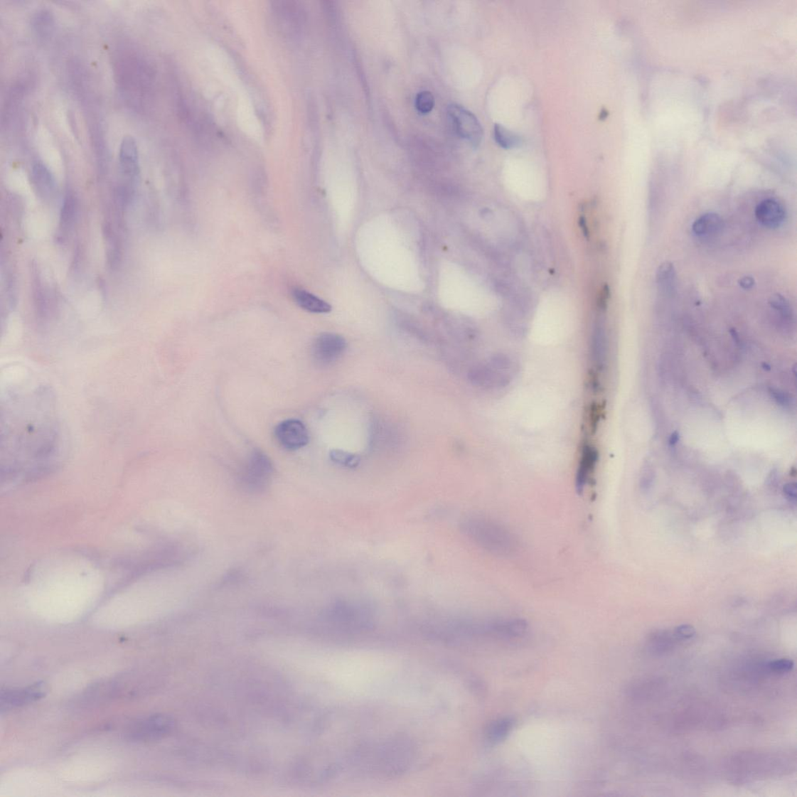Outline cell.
<instances>
[{
  "instance_id": "8992f818",
  "label": "cell",
  "mask_w": 797,
  "mask_h": 797,
  "mask_svg": "<svg viewBox=\"0 0 797 797\" xmlns=\"http://www.w3.org/2000/svg\"><path fill=\"white\" fill-rule=\"evenodd\" d=\"M278 26L291 38H298L305 27L306 12L299 2L278 1L272 6Z\"/></svg>"
},
{
  "instance_id": "7402d4cb",
  "label": "cell",
  "mask_w": 797,
  "mask_h": 797,
  "mask_svg": "<svg viewBox=\"0 0 797 797\" xmlns=\"http://www.w3.org/2000/svg\"><path fill=\"white\" fill-rule=\"evenodd\" d=\"M78 203L75 196L68 193L65 195L60 215L61 228L64 232H68L73 228L77 220Z\"/></svg>"
},
{
  "instance_id": "30bf717a",
  "label": "cell",
  "mask_w": 797,
  "mask_h": 797,
  "mask_svg": "<svg viewBox=\"0 0 797 797\" xmlns=\"http://www.w3.org/2000/svg\"><path fill=\"white\" fill-rule=\"evenodd\" d=\"M46 692L47 688L43 682L26 688L2 689L0 695V710L3 713L20 708L21 706L41 700L45 697Z\"/></svg>"
},
{
  "instance_id": "3957f363",
  "label": "cell",
  "mask_w": 797,
  "mask_h": 797,
  "mask_svg": "<svg viewBox=\"0 0 797 797\" xmlns=\"http://www.w3.org/2000/svg\"><path fill=\"white\" fill-rule=\"evenodd\" d=\"M461 529L475 545L492 555L508 557L516 552L518 541L513 533L489 518L467 517L462 523Z\"/></svg>"
},
{
  "instance_id": "cb8c5ba5",
  "label": "cell",
  "mask_w": 797,
  "mask_h": 797,
  "mask_svg": "<svg viewBox=\"0 0 797 797\" xmlns=\"http://www.w3.org/2000/svg\"><path fill=\"white\" fill-rule=\"evenodd\" d=\"M330 456L334 463L349 467H355L360 463V457L358 456L347 453V451L340 449L331 451Z\"/></svg>"
},
{
  "instance_id": "44dd1931",
  "label": "cell",
  "mask_w": 797,
  "mask_h": 797,
  "mask_svg": "<svg viewBox=\"0 0 797 797\" xmlns=\"http://www.w3.org/2000/svg\"><path fill=\"white\" fill-rule=\"evenodd\" d=\"M515 721L511 717L499 718L493 721L487 729V737L493 744L501 743L512 732Z\"/></svg>"
},
{
  "instance_id": "f546056e",
  "label": "cell",
  "mask_w": 797,
  "mask_h": 797,
  "mask_svg": "<svg viewBox=\"0 0 797 797\" xmlns=\"http://www.w3.org/2000/svg\"><path fill=\"white\" fill-rule=\"evenodd\" d=\"M739 286L744 290L751 289L754 285V278L751 277H744L739 282Z\"/></svg>"
},
{
  "instance_id": "9c48e42d",
  "label": "cell",
  "mask_w": 797,
  "mask_h": 797,
  "mask_svg": "<svg viewBox=\"0 0 797 797\" xmlns=\"http://www.w3.org/2000/svg\"><path fill=\"white\" fill-rule=\"evenodd\" d=\"M348 342L342 336L324 333L317 336L311 346V355L319 365H330L346 352Z\"/></svg>"
},
{
  "instance_id": "d4e9b609",
  "label": "cell",
  "mask_w": 797,
  "mask_h": 797,
  "mask_svg": "<svg viewBox=\"0 0 797 797\" xmlns=\"http://www.w3.org/2000/svg\"><path fill=\"white\" fill-rule=\"evenodd\" d=\"M772 309L779 312L784 319H791L793 316L792 308L790 303L783 295L777 294L771 296L769 300Z\"/></svg>"
},
{
  "instance_id": "5bb4252c",
  "label": "cell",
  "mask_w": 797,
  "mask_h": 797,
  "mask_svg": "<svg viewBox=\"0 0 797 797\" xmlns=\"http://www.w3.org/2000/svg\"><path fill=\"white\" fill-rule=\"evenodd\" d=\"M597 459L598 454L594 448L586 446L583 449L576 475V488L579 494L584 492L588 486L595 471Z\"/></svg>"
},
{
  "instance_id": "ffe728a7",
  "label": "cell",
  "mask_w": 797,
  "mask_h": 797,
  "mask_svg": "<svg viewBox=\"0 0 797 797\" xmlns=\"http://www.w3.org/2000/svg\"><path fill=\"white\" fill-rule=\"evenodd\" d=\"M722 226V220L717 213H706L697 218L693 225V232L700 237L710 236L717 233Z\"/></svg>"
},
{
  "instance_id": "603a6c76",
  "label": "cell",
  "mask_w": 797,
  "mask_h": 797,
  "mask_svg": "<svg viewBox=\"0 0 797 797\" xmlns=\"http://www.w3.org/2000/svg\"><path fill=\"white\" fill-rule=\"evenodd\" d=\"M494 137L496 143L504 149H511V148L519 146L521 143V139L519 136L502 125L496 124L495 126Z\"/></svg>"
},
{
  "instance_id": "e0dca14e",
  "label": "cell",
  "mask_w": 797,
  "mask_h": 797,
  "mask_svg": "<svg viewBox=\"0 0 797 797\" xmlns=\"http://www.w3.org/2000/svg\"><path fill=\"white\" fill-rule=\"evenodd\" d=\"M292 297L296 304L312 314H328L332 309L331 305L316 297L306 290L295 289L292 291Z\"/></svg>"
},
{
  "instance_id": "4316f807",
  "label": "cell",
  "mask_w": 797,
  "mask_h": 797,
  "mask_svg": "<svg viewBox=\"0 0 797 797\" xmlns=\"http://www.w3.org/2000/svg\"><path fill=\"white\" fill-rule=\"evenodd\" d=\"M794 668V663L790 659H779L772 661L769 664V668L776 673H787L791 671Z\"/></svg>"
},
{
  "instance_id": "484cf974",
  "label": "cell",
  "mask_w": 797,
  "mask_h": 797,
  "mask_svg": "<svg viewBox=\"0 0 797 797\" xmlns=\"http://www.w3.org/2000/svg\"><path fill=\"white\" fill-rule=\"evenodd\" d=\"M415 106L418 112L423 114L429 113L434 106V97L433 95L429 92H427V90L418 93L416 97Z\"/></svg>"
},
{
  "instance_id": "ba28073f",
  "label": "cell",
  "mask_w": 797,
  "mask_h": 797,
  "mask_svg": "<svg viewBox=\"0 0 797 797\" xmlns=\"http://www.w3.org/2000/svg\"><path fill=\"white\" fill-rule=\"evenodd\" d=\"M448 117L456 134L473 146H478L483 138V129L474 114L464 107L451 105L448 108Z\"/></svg>"
},
{
  "instance_id": "2e32d148",
  "label": "cell",
  "mask_w": 797,
  "mask_h": 797,
  "mask_svg": "<svg viewBox=\"0 0 797 797\" xmlns=\"http://www.w3.org/2000/svg\"><path fill=\"white\" fill-rule=\"evenodd\" d=\"M591 351L596 367L599 370L604 369L607 359L608 342L604 324L602 322H599L595 326L592 336Z\"/></svg>"
},
{
  "instance_id": "7a4b0ae2",
  "label": "cell",
  "mask_w": 797,
  "mask_h": 797,
  "mask_svg": "<svg viewBox=\"0 0 797 797\" xmlns=\"http://www.w3.org/2000/svg\"><path fill=\"white\" fill-rule=\"evenodd\" d=\"M114 76L130 107L141 111L150 105L155 89V71L142 54L131 49L121 53L114 65Z\"/></svg>"
},
{
  "instance_id": "f1b7e54d",
  "label": "cell",
  "mask_w": 797,
  "mask_h": 797,
  "mask_svg": "<svg viewBox=\"0 0 797 797\" xmlns=\"http://www.w3.org/2000/svg\"><path fill=\"white\" fill-rule=\"evenodd\" d=\"M784 493H785L786 496L788 499L792 501V502H795V501L796 499V484L795 483H787L786 486L784 487Z\"/></svg>"
},
{
  "instance_id": "4fadbf2b",
  "label": "cell",
  "mask_w": 797,
  "mask_h": 797,
  "mask_svg": "<svg viewBox=\"0 0 797 797\" xmlns=\"http://www.w3.org/2000/svg\"><path fill=\"white\" fill-rule=\"evenodd\" d=\"M755 217L763 226L777 228L783 224L786 210L783 205L774 199H767L755 208Z\"/></svg>"
},
{
  "instance_id": "5b68a950",
  "label": "cell",
  "mask_w": 797,
  "mask_h": 797,
  "mask_svg": "<svg viewBox=\"0 0 797 797\" xmlns=\"http://www.w3.org/2000/svg\"><path fill=\"white\" fill-rule=\"evenodd\" d=\"M274 474V466L270 459L262 451L254 450L245 463L240 472V482L245 489L260 493L269 486Z\"/></svg>"
},
{
  "instance_id": "7c38bea8",
  "label": "cell",
  "mask_w": 797,
  "mask_h": 797,
  "mask_svg": "<svg viewBox=\"0 0 797 797\" xmlns=\"http://www.w3.org/2000/svg\"><path fill=\"white\" fill-rule=\"evenodd\" d=\"M119 168L121 173L130 182L137 181L141 172L138 146L135 139L127 136L122 139L119 146Z\"/></svg>"
},
{
  "instance_id": "277c9868",
  "label": "cell",
  "mask_w": 797,
  "mask_h": 797,
  "mask_svg": "<svg viewBox=\"0 0 797 797\" xmlns=\"http://www.w3.org/2000/svg\"><path fill=\"white\" fill-rule=\"evenodd\" d=\"M517 372L518 365L512 357L498 354L474 367L469 377L478 387L502 389L513 381Z\"/></svg>"
},
{
  "instance_id": "52a82bcc",
  "label": "cell",
  "mask_w": 797,
  "mask_h": 797,
  "mask_svg": "<svg viewBox=\"0 0 797 797\" xmlns=\"http://www.w3.org/2000/svg\"><path fill=\"white\" fill-rule=\"evenodd\" d=\"M175 721L166 715H154L145 718L129 729V737L136 742L157 741L171 733Z\"/></svg>"
},
{
  "instance_id": "d6986e66",
  "label": "cell",
  "mask_w": 797,
  "mask_h": 797,
  "mask_svg": "<svg viewBox=\"0 0 797 797\" xmlns=\"http://www.w3.org/2000/svg\"><path fill=\"white\" fill-rule=\"evenodd\" d=\"M31 28L36 36L42 41H47L53 36L55 20L51 11L46 9L38 11L32 16Z\"/></svg>"
},
{
  "instance_id": "6da1fadb",
  "label": "cell",
  "mask_w": 797,
  "mask_h": 797,
  "mask_svg": "<svg viewBox=\"0 0 797 797\" xmlns=\"http://www.w3.org/2000/svg\"><path fill=\"white\" fill-rule=\"evenodd\" d=\"M2 375L1 455L6 473L46 470L63 451L55 394L28 367L6 366Z\"/></svg>"
},
{
  "instance_id": "83f0119b",
  "label": "cell",
  "mask_w": 797,
  "mask_h": 797,
  "mask_svg": "<svg viewBox=\"0 0 797 797\" xmlns=\"http://www.w3.org/2000/svg\"><path fill=\"white\" fill-rule=\"evenodd\" d=\"M675 635L680 638H691L695 635V629L689 624H683L676 628Z\"/></svg>"
},
{
  "instance_id": "8fae6325",
  "label": "cell",
  "mask_w": 797,
  "mask_h": 797,
  "mask_svg": "<svg viewBox=\"0 0 797 797\" xmlns=\"http://www.w3.org/2000/svg\"><path fill=\"white\" fill-rule=\"evenodd\" d=\"M274 434L278 442L286 449L291 451L306 446L309 442L306 425L296 419H289L279 424Z\"/></svg>"
},
{
  "instance_id": "ac0fdd59",
  "label": "cell",
  "mask_w": 797,
  "mask_h": 797,
  "mask_svg": "<svg viewBox=\"0 0 797 797\" xmlns=\"http://www.w3.org/2000/svg\"><path fill=\"white\" fill-rule=\"evenodd\" d=\"M656 283L658 289L665 296L672 297L677 290V273L675 266L670 262H664L656 272Z\"/></svg>"
},
{
  "instance_id": "9a60e30c",
  "label": "cell",
  "mask_w": 797,
  "mask_h": 797,
  "mask_svg": "<svg viewBox=\"0 0 797 797\" xmlns=\"http://www.w3.org/2000/svg\"><path fill=\"white\" fill-rule=\"evenodd\" d=\"M31 176L38 194L50 198L55 192V180L50 170L43 162L38 161L32 167Z\"/></svg>"
}]
</instances>
